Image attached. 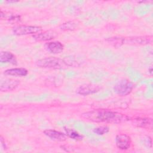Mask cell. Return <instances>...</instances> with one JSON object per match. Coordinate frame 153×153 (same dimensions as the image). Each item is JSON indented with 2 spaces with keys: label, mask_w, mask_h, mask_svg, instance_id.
Returning a JSON list of instances; mask_svg holds the SVG:
<instances>
[{
  "label": "cell",
  "mask_w": 153,
  "mask_h": 153,
  "mask_svg": "<svg viewBox=\"0 0 153 153\" xmlns=\"http://www.w3.org/2000/svg\"><path fill=\"white\" fill-rule=\"evenodd\" d=\"M82 117L92 122L119 124L128 120L129 118L121 113L107 109H94L82 114Z\"/></svg>",
  "instance_id": "cell-1"
},
{
  "label": "cell",
  "mask_w": 153,
  "mask_h": 153,
  "mask_svg": "<svg viewBox=\"0 0 153 153\" xmlns=\"http://www.w3.org/2000/svg\"><path fill=\"white\" fill-rule=\"evenodd\" d=\"M36 65L41 68L51 69H61L68 67L64 59L56 57H48L39 59L36 62Z\"/></svg>",
  "instance_id": "cell-2"
},
{
  "label": "cell",
  "mask_w": 153,
  "mask_h": 153,
  "mask_svg": "<svg viewBox=\"0 0 153 153\" xmlns=\"http://www.w3.org/2000/svg\"><path fill=\"white\" fill-rule=\"evenodd\" d=\"M152 42V35L135 36H129V37L120 36L121 46L124 44L143 45L151 44Z\"/></svg>",
  "instance_id": "cell-3"
},
{
  "label": "cell",
  "mask_w": 153,
  "mask_h": 153,
  "mask_svg": "<svg viewBox=\"0 0 153 153\" xmlns=\"http://www.w3.org/2000/svg\"><path fill=\"white\" fill-rule=\"evenodd\" d=\"M133 84L127 79L120 80L114 87V92L121 96L129 94L133 89Z\"/></svg>",
  "instance_id": "cell-4"
},
{
  "label": "cell",
  "mask_w": 153,
  "mask_h": 153,
  "mask_svg": "<svg viewBox=\"0 0 153 153\" xmlns=\"http://www.w3.org/2000/svg\"><path fill=\"white\" fill-rule=\"evenodd\" d=\"M42 29L40 26H27L19 25L14 26L13 29V33L15 35L22 36L27 35H35L42 31Z\"/></svg>",
  "instance_id": "cell-5"
},
{
  "label": "cell",
  "mask_w": 153,
  "mask_h": 153,
  "mask_svg": "<svg viewBox=\"0 0 153 153\" xmlns=\"http://www.w3.org/2000/svg\"><path fill=\"white\" fill-rule=\"evenodd\" d=\"M117 147L121 150H127L131 146V139L126 134H118L115 137Z\"/></svg>",
  "instance_id": "cell-6"
},
{
  "label": "cell",
  "mask_w": 153,
  "mask_h": 153,
  "mask_svg": "<svg viewBox=\"0 0 153 153\" xmlns=\"http://www.w3.org/2000/svg\"><path fill=\"white\" fill-rule=\"evenodd\" d=\"M100 90V87L94 84H87L79 86L76 90V92L80 95L87 96L89 94H94L98 92Z\"/></svg>",
  "instance_id": "cell-7"
},
{
  "label": "cell",
  "mask_w": 153,
  "mask_h": 153,
  "mask_svg": "<svg viewBox=\"0 0 153 153\" xmlns=\"http://www.w3.org/2000/svg\"><path fill=\"white\" fill-rule=\"evenodd\" d=\"M57 36V33L53 30H48L42 32H39L32 36L36 41H47L55 38Z\"/></svg>",
  "instance_id": "cell-8"
},
{
  "label": "cell",
  "mask_w": 153,
  "mask_h": 153,
  "mask_svg": "<svg viewBox=\"0 0 153 153\" xmlns=\"http://www.w3.org/2000/svg\"><path fill=\"white\" fill-rule=\"evenodd\" d=\"M44 133L48 137L57 142H63L66 140L67 136L62 132L52 129H47L44 131Z\"/></svg>",
  "instance_id": "cell-9"
},
{
  "label": "cell",
  "mask_w": 153,
  "mask_h": 153,
  "mask_svg": "<svg viewBox=\"0 0 153 153\" xmlns=\"http://www.w3.org/2000/svg\"><path fill=\"white\" fill-rule=\"evenodd\" d=\"M20 84V81L14 79H7L2 81L0 84L1 91H9L14 90Z\"/></svg>",
  "instance_id": "cell-10"
},
{
  "label": "cell",
  "mask_w": 153,
  "mask_h": 153,
  "mask_svg": "<svg viewBox=\"0 0 153 153\" xmlns=\"http://www.w3.org/2000/svg\"><path fill=\"white\" fill-rule=\"evenodd\" d=\"M45 49L51 53L59 54L62 53L64 48V45L59 41L48 42L45 44Z\"/></svg>",
  "instance_id": "cell-11"
},
{
  "label": "cell",
  "mask_w": 153,
  "mask_h": 153,
  "mask_svg": "<svg viewBox=\"0 0 153 153\" xmlns=\"http://www.w3.org/2000/svg\"><path fill=\"white\" fill-rule=\"evenodd\" d=\"M5 75H10L14 76H25L28 74V71L26 69L23 68H14L8 69L4 72Z\"/></svg>",
  "instance_id": "cell-12"
},
{
  "label": "cell",
  "mask_w": 153,
  "mask_h": 153,
  "mask_svg": "<svg viewBox=\"0 0 153 153\" xmlns=\"http://www.w3.org/2000/svg\"><path fill=\"white\" fill-rule=\"evenodd\" d=\"M134 125L146 129H152V120L149 118H138L133 120Z\"/></svg>",
  "instance_id": "cell-13"
},
{
  "label": "cell",
  "mask_w": 153,
  "mask_h": 153,
  "mask_svg": "<svg viewBox=\"0 0 153 153\" xmlns=\"http://www.w3.org/2000/svg\"><path fill=\"white\" fill-rule=\"evenodd\" d=\"M0 62L1 63H11L16 64V59L15 56L9 51H1L0 53Z\"/></svg>",
  "instance_id": "cell-14"
},
{
  "label": "cell",
  "mask_w": 153,
  "mask_h": 153,
  "mask_svg": "<svg viewBox=\"0 0 153 153\" xmlns=\"http://www.w3.org/2000/svg\"><path fill=\"white\" fill-rule=\"evenodd\" d=\"M0 18L1 20H5L12 22H17L20 20V16L19 15L7 11H1Z\"/></svg>",
  "instance_id": "cell-15"
},
{
  "label": "cell",
  "mask_w": 153,
  "mask_h": 153,
  "mask_svg": "<svg viewBox=\"0 0 153 153\" xmlns=\"http://www.w3.org/2000/svg\"><path fill=\"white\" fill-rule=\"evenodd\" d=\"M64 130H65L66 135L74 140L80 141L83 139L82 135H81L77 131H76L73 128L64 127Z\"/></svg>",
  "instance_id": "cell-16"
},
{
  "label": "cell",
  "mask_w": 153,
  "mask_h": 153,
  "mask_svg": "<svg viewBox=\"0 0 153 153\" xmlns=\"http://www.w3.org/2000/svg\"><path fill=\"white\" fill-rule=\"evenodd\" d=\"M79 24L77 22L68 21L65 22L60 25V29L63 31H72L76 29Z\"/></svg>",
  "instance_id": "cell-17"
},
{
  "label": "cell",
  "mask_w": 153,
  "mask_h": 153,
  "mask_svg": "<svg viewBox=\"0 0 153 153\" xmlns=\"http://www.w3.org/2000/svg\"><path fill=\"white\" fill-rule=\"evenodd\" d=\"M109 128L108 126H99L93 129V132L97 135H103L108 133Z\"/></svg>",
  "instance_id": "cell-18"
},
{
  "label": "cell",
  "mask_w": 153,
  "mask_h": 153,
  "mask_svg": "<svg viewBox=\"0 0 153 153\" xmlns=\"http://www.w3.org/2000/svg\"><path fill=\"white\" fill-rule=\"evenodd\" d=\"M145 141V144L147 145V146H149L150 148H152V140L151 138L149 136H146Z\"/></svg>",
  "instance_id": "cell-19"
},
{
  "label": "cell",
  "mask_w": 153,
  "mask_h": 153,
  "mask_svg": "<svg viewBox=\"0 0 153 153\" xmlns=\"http://www.w3.org/2000/svg\"><path fill=\"white\" fill-rule=\"evenodd\" d=\"M18 2L17 1H5V2L7 3H14V2Z\"/></svg>",
  "instance_id": "cell-20"
},
{
  "label": "cell",
  "mask_w": 153,
  "mask_h": 153,
  "mask_svg": "<svg viewBox=\"0 0 153 153\" xmlns=\"http://www.w3.org/2000/svg\"><path fill=\"white\" fill-rule=\"evenodd\" d=\"M149 73L151 75H152V67H151V68L149 69Z\"/></svg>",
  "instance_id": "cell-21"
}]
</instances>
